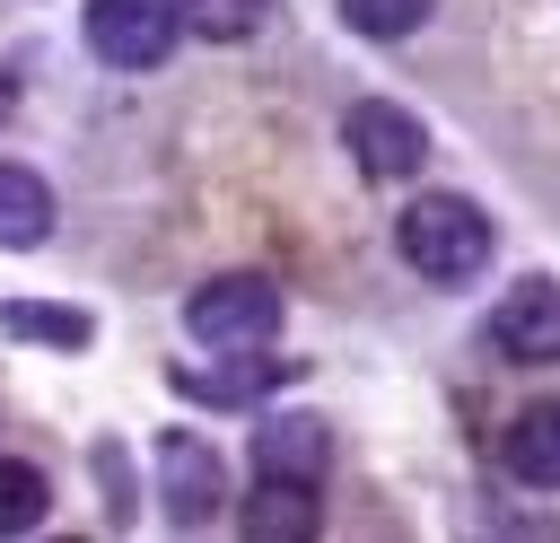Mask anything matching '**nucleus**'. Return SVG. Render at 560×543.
I'll return each mask as SVG.
<instances>
[{
    "mask_svg": "<svg viewBox=\"0 0 560 543\" xmlns=\"http://www.w3.org/2000/svg\"><path fill=\"white\" fill-rule=\"evenodd\" d=\"M394 245L420 280H472L490 263V219L464 201V193H420L402 219H394Z\"/></svg>",
    "mask_w": 560,
    "mask_h": 543,
    "instance_id": "nucleus-1",
    "label": "nucleus"
},
{
    "mask_svg": "<svg viewBox=\"0 0 560 543\" xmlns=\"http://www.w3.org/2000/svg\"><path fill=\"white\" fill-rule=\"evenodd\" d=\"M184 324L192 342H228V350H262L280 333V289L254 280V272H228V280H201L184 298Z\"/></svg>",
    "mask_w": 560,
    "mask_h": 543,
    "instance_id": "nucleus-2",
    "label": "nucleus"
},
{
    "mask_svg": "<svg viewBox=\"0 0 560 543\" xmlns=\"http://www.w3.org/2000/svg\"><path fill=\"white\" fill-rule=\"evenodd\" d=\"M184 35V0H88V44L114 70H158Z\"/></svg>",
    "mask_w": 560,
    "mask_h": 543,
    "instance_id": "nucleus-3",
    "label": "nucleus"
},
{
    "mask_svg": "<svg viewBox=\"0 0 560 543\" xmlns=\"http://www.w3.org/2000/svg\"><path fill=\"white\" fill-rule=\"evenodd\" d=\"M158 499L175 525H210V508L228 499V473H219V447L192 438V429H166L158 438Z\"/></svg>",
    "mask_w": 560,
    "mask_h": 543,
    "instance_id": "nucleus-4",
    "label": "nucleus"
},
{
    "mask_svg": "<svg viewBox=\"0 0 560 543\" xmlns=\"http://www.w3.org/2000/svg\"><path fill=\"white\" fill-rule=\"evenodd\" d=\"M341 140H350V158H359L376 184H394V175H420V158H429V131H420V114H402V105H385V96L350 105Z\"/></svg>",
    "mask_w": 560,
    "mask_h": 543,
    "instance_id": "nucleus-5",
    "label": "nucleus"
},
{
    "mask_svg": "<svg viewBox=\"0 0 560 543\" xmlns=\"http://www.w3.org/2000/svg\"><path fill=\"white\" fill-rule=\"evenodd\" d=\"M490 342L516 359V368H551L560 359V280H516L490 315Z\"/></svg>",
    "mask_w": 560,
    "mask_h": 543,
    "instance_id": "nucleus-6",
    "label": "nucleus"
},
{
    "mask_svg": "<svg viewBox=\"0 0 560 543\" xmlns=\"http://www.w3.org/2000/svg\"><path fill=\"white\" fill-rule=\"evenodd\" d=\"M324 464H332V429L315 412H280V420L254 429V473H271V482H324Z\"/></svg>",
    "mask_w": 560,
    "mask_h": 543,
    "instance_id": "nucleus-7",
    "label": "nucleus"
},
{
    "mask_svg": "<svg viewBox=\"0 0 560 543\" xmlns=\"http://www.w3.org/2000/svg\"><path fill=\"white\" fill-rule=\"evenodd\" d=\"M499 464H508L525 490H560V403H525V412L499 429Z\"/></svg>",
    "mask_w": 560,
    "mask_h": 543,
    "instance_id": "nucleus-8",
    "label": "nucleus"
},
{
    "mask_svg": "<svg viewBox=\"0 0 560 543\" xmlns=\"http://www.w3.org/2000/svg\"><path fill=\"white\" fill-rule=\"evenodd\" d=\"M254 543H306L315 534V482H254V499H245V517H236Z\"/></svg>",
    "mask_w": 560,
    "mask_h": 543,
    "instance_id": "nucleus-9",
    "label": "nucleus"
},
{
    "mask_svg": "<svg viewBox=\"0 0 560 543\" xmlns=\"http://www.w3.org/2000/svg\"><path fill=\"white\" fill-rule=\"evenodd\" d=\"M298 377V359H236V368H175V394L192 403H254L262 385Z\"/></svg>",
    "mask_w": 560,
    "mask_h": 543,
    "instance_id": "nucleus-10",
    "label": "nucleus"
},
{
    "mask_svg": "<svg viewBox=\"0 0 560 543\" xmlns=\"http://www.w3.org/2000/svg\"><path fill=\"white\" fill-rule=\"evenodd\" d=\"M44 228H52V193H44V175L0 166V245H44Z\"/></svg>",
    "mask_w": 560,
    "mask_h": 543,
    "instance_id": "nucleus-11",
    "label": "nucleus"
},
{
    "mask_svg": "<svg viewBox=\"0 0 560 543\" xmlns=\"http://www.w3.org/2000/svg\"><path fill=\"white\" fill-rule=\"evenodd\" d=\"M44 499H52V482H44L35 464L0 455V534H26V525H44Z\"/></svg>",
    "mask_w": 560,
    "mask_h": 543,
    "instance_id": "nucleus-12",
    "label": "nucleus"
},
{
    "mask_svg": "<svg viewBox=\"0 0 560 543\" xmlns=\"http://www.w3.org/2000/svg\"><path fill=\"white\" fill-rule=\"evenodd\" d=\"M262 9L271 0H184V26H201L210 44H245L262 26Z\"/></svg>",
    "mask_w": 560,
    "mask_h": 543,
    "instance_id": "nucleus-13",
    "label": "nucleus"
},
{
    "mask_svg": "<svg viewBox=\"0 0 560 543\" xmlns=\"http://www.w3.org/2000/svg\"><path fill=\"white\" fill-rule=\"evenodd\" d=\"M0 333H35V342H61V350H79L96 324H88V315H61V307H0Z\"/></svg>",
    "mask_w": 560,
    "mask_h": 543,
    "instance_id": "nucleus-14",
    "label": "nucleus"
},
{
    "mask_svg": "<svg viewBox=\"0 0 560 543\" xmlns=\"http://www.w3.org/2000/svg\"><path fill=\"white\" fill-rule=\"evenodd\" d=\"M429 9H438V0H341V18H350L359 35H411Z\"/></svg>",
    "mask_w": 560,
    "mask_h": 543,
    "instance_id": "nucleus-15",
    "label": "nucleus"
},
{
    "mask_svg": "<svg viewBox=\"0 0 560 543\" xmlns=\"http://www.w3.org/2000/svg\"><path fill=\"white\" fill-rule=\"evenodd\" d=\"M9 114H18V88H9V70H0V123H9Z\"/></svg>",
    "mask_w": 560,
    "mask_h": 543,
    "instance_id": "nucleus-16",
    "label": "nucleus"
}]
</instances>
